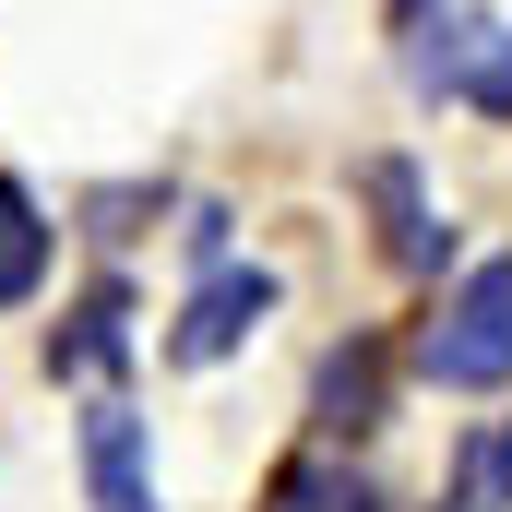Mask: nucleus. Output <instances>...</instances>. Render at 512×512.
I'll use <instances>...</instances> for the list:
<instances>
[{
	"label": "nucleus",
	"instance_id": "nucleus-1",
	"mask_svg": "<svg viewBox=\"0 0 512 512\" xmlns=\"http://www.w3.org/2000/svg\"><path fill=\"white\" fill-rule=\"evenodd\" d=\"M417 382H441V393H501L512 382V251L465 262L441 286V310L417 322Z\"/></svg>",
	"mask_w": 512,
	"mask_h": 512
},
{
	"label": "nucleus",
	"instance_id": "nucleus-2",
	"mask_svg": "<svg viewBox=\"0 0 512 512\" xmlns=\"http://www.w3.org/2000/svg\"><path fill=\"white\" fill-rule=\"evenodd\" d=\"M393 60H405V84H417V96L465 108V96H477V72L501 60V24H489V12H465V0H393Z\"/></svg>",
	"mask_w": 512,
	"mask_h": 512
},
{
	"label": "nucleus",
	"instance_id": "nucleus-3",
	"mask_svg": "<svg viewBox=\"0 0 512 512\" xmlns=\"http://www.w3.org/2000/svg\"><path fill=\"white\" fill-rule=\"evenodd\" d=\"M262 310H274V274H262V262H215V274L191 286V310H179L167 358H179V370H215V358H239Z\"/></svg>",
	"mask_w": 512,
	"mask_h": 512
},
{
	"label": "nucleus",
	"instance_id": "nucleus-4",
	"mask_svg": "<svg viewBox=\"0 0 512 512\" xmlns=\"http://www.w3.org/2000/svg\"><path fill=\"white\" fill-rule=\"evenodd\" d=\"M84 501L96 512H155V477H143V417L120 393L84 405Z\"/></svg>",
	"mask_w": 512,
	"mask_h": 512
},
{
	"label": "nucleus",
	"instance_id": "nucleus-5",
	"mask_svg": "<svg viewBox=\"0 0 512 512\" xmlns=\"http://www.w3.org/2000/svg\"><path fill=\"white\" fill-rule=\"evenodd\" d=\"M48 370L60 382H120L131 370V286H84L72 322L48 334Z\"/></svg>",
	"mask_w": 512,
	"mask_h": 512
},
{
	"label": "nucleus",
	"instance_id": "nucleus-6",
	"mask_svg": "<svg viewBox=\"0 0 512 512\" xmlns=\"http://www.w3.org/2000/svg\"><path fill=\"white\" fill-rule=\"evenodd\" d=\"M382 393H393V358L358 334V346L322 358V382H310V429H322V441H358V429H382Z\"/></svg>",
	"mask_w": 512,
	"mask_h": 512
},
{
	"label": "nucleus",
	"instance_id": "nucleus-7",
	"mask_svg": "<svg viewBox=\"0 0 512 512\" xmlns=\"http://www.w3.org/2000/svg\"><path fill=\"white\" fill-rule=\"evenodd\" d=\"M370 203H382V251L405 262V274H441L453 227L429 215V191H417V167H405V155H370Z\"/></svg>",
	"mask_w": 512,
	"mask_h": 512
},
{
	"label": "nucleus",
	"instance_id": "nucleus-8",
	"mask_svg": "<svg viewBox=\"0 0 512 512\" xmlns=\"http://www.w3.org/2000/svg\"><path fill=\"white\" fill-rule=\"evenodd\" d=\"M262 512H393V501H382V477H358L346 453H298V465H274Z\"/></svg>",
	"mask_w": 512,
	"mask_h": 512
},
{
	"label": "nucleus",
	"instance_id": "nucleus-9",
	"mask_svg": "<svg viewBox=\"0 0 512 512\" xmlns=\"http://www.w3.org/2000/svg\"><path fill=\"white\" fill-rule=\"evenodd\" d=\"M36 286H48V215L24 179H0V310H24Z\"/></svg>",
	"mask_w": 512,
	"mask_h": 512
},
{
	"label": "nucleus",
	"instance_id": "nucleus-10",
	"mask_svg": "<svg viewBox=\"0 0 512 512\" xmlns=\"http://www.w3.org/2000/svg\"><path fill=\"white\" fill-rule=\"evenodd\" d=\"M441 512H512V417L465 429V453H453V501H441Z\"/></svg>",
	"mask_w": 512,
	"mask_h": 512
}]
</instances>
